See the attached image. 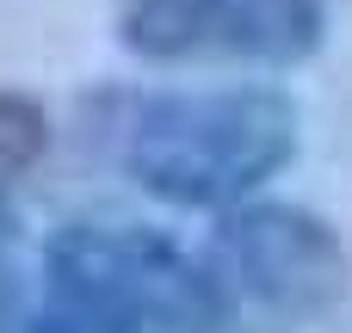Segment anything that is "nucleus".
I'll use <instances>...</instances> for the list:
<instances>
[{
  "mask_svg": "<svg viewBox=\"0 0 352 333\" xmlns=\"http://www.w3.org/2000/svg\"><path fill=\"white\" fill-rule=\"evenodd\" d=\"M99 154L173 210H241L297 154V99L260 80L142 87L93 105Z\"/></svg>",
  "mask_w": 352,
  "mask_h": 333,
  "instance_id": "1",
  "label": "nucleus"
},
{
  "mask_svg": "<svg viewBox=\"0 0 352 333\" xmlns=\"http://www.w3.org/2000/svg\"><path fill=\"white\" fill-rule=\"evenodd\" d=\"M37 333H223V321L204 260L173 235L80 216L43 247Z\"/></svg>",
  "mask_w": 352,
  "mask_h": 333,
  "instance_id": "2",
  "label": "nucleus"
},
{
  "mask_svg": "<svg viewBox=\"0 0 352 333\" xmlns=\"http://www.w3.org/2000/svg\"><path fill=\"white\" fill-rule=\"evenodd\" d=\"M198 260L210 272L223 333H309L352 290V253L340 229L278 198L223 210Z\"/></svg>",
  "mask_w": 352,
  "mask_h": 333,
  "instance_id": "3",
  "label": "nucleus"
},
{
  "mask_svg": "<svg viewBox=\"0 0 352 333\" xmlns=\"http://www.w3.org/2000/svg\"><path fill=\"white\" fill-rule=\"evenodd\" d=\"M322 37V0H118V43L161 68H297Z\"/></svg>",
  "mask_w": 352,
  "mask_h": 333,
  "instance_id": "4",
  "label": "nucleus"
},
{
  "mask_svg": "<svg viewBox=\"0 0 352 333\" xmlns=\"http://www.w3.org/2000/svg\"><path fill=\"white\" fill-rule=\"evenodd\" d=\"M43 154H50V111L31 93L0 87V185L25 179Z\"/></svg>",
  "mask_w": 352,
  "mask_h": 333,
  "instance_id": "5",
  "label": "nucleus"
},
{
  "mask_svg": "<svg viewBox=\"0 0 352 333\" xmlns=\"http://www.w3.org/2000/svg\"><path fill=\"white\" fill-rule=\"evenodd\" d=\"M19 315V260H12V216L0 204V333H12Z\"/></svg>",
  "mask_w": 352,
  "mask_h": 333,
  "instance_id": "6",
  "label": "nucleus"
}]
</instances>
